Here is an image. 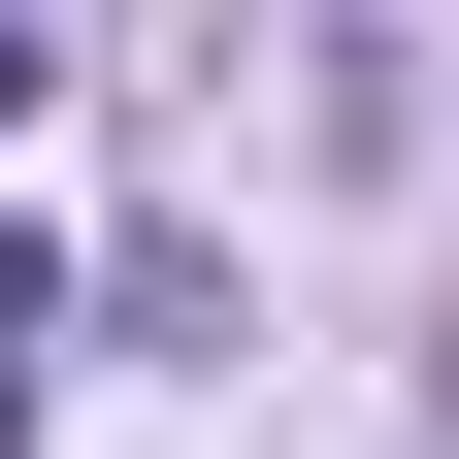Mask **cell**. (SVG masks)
Segmentation results:
<instances>
[{
  "instance_id": "cell-1",
  "label": "cell",
  "mask_w": 459,
  "mask_h": 459,
  "mask_svg": "<svg viewBox=\"0 0 459 459\" xmlns=\"http://www.w3.org/2000/svg\"><path fill=\"white\" fill-rule=\"evenodd\" d=\"M33 66H66V33H33V0H0V132H33Z\"/></svg>"
}]
</instances>
